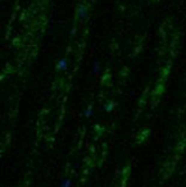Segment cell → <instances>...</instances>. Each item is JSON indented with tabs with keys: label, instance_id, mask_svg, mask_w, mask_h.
Instances as JSON below:
<instances>
[{
	"label": "cell",
	"instance_id": "cell-1",
	"mask_svg": "<svg viewBox=\"0 0 186 187\" xmlns=\"http://www.w3.org/2000/svg\"><path fill=\"white\" fill-rule=\"evenodd\" d=\"M67 65H68V63H67V59L66 58H62L59 62H58V64H56V67H55V69L56 71H64L66 68H67Z\"/></svg>",
	"mask_w": 186,
	"mask_h": 187
},
{
	"label": "cell",
	"instance_id": "cell-2",
	"mask_svg": "<svg viewBox=\"0 0 186 187\" xmlns=\"http://www.w3.org/2000/svg\"><path fill=\"white\" fill-rule=\"evenodd\" d=\"M62 185H63V187H69V185H71V181L69 179H63V182H62Z\"/></svg>",
	"mask_w": 186,
	"mask_h": 187
},
{
	"label": "cell",
	"instance_id": "cell-3",
	"mask_svg": "<svg viewBox=\"0 0 186 187\" xmlns=\"http://www.w3.org/2000/svg\"><path fill=\"white\" fill-rule=\"evenodd\" d=\"M85 116H86V117H90V116H91V107L89 108V110H86V114H85Z\"/></svg>",
	"mask_w": 186,
	"mask_h": 187
}]
</instances>
